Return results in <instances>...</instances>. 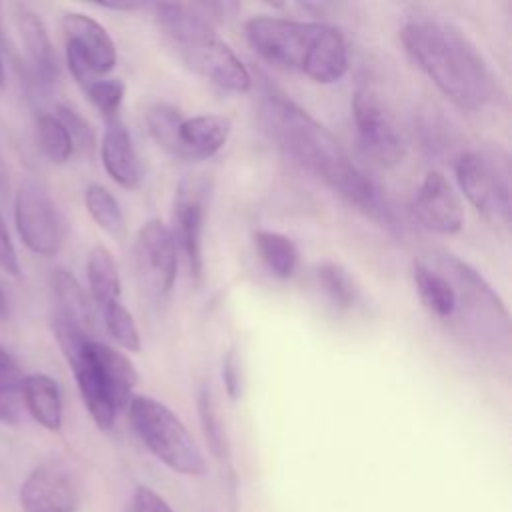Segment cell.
Returning a JSON list of instances; mask_svg holds the SVG:
<instances>
[{
    "instance_id": "20",
    "label": "cell",
    "mask_w": 512,
    "mask_h": 512,
    "mask_svg": "<svg viewBox=\"0 0 512 512\" xmlns=\"http://www.w3.org/2000/svg\"><path fill=\"white\" fill-rule=\"evenodd\" d=\"M86 278H88L90 294L100 310L106 308L108 304L120 302V288H122L120 274H118L116 260L106 246L98 244L88 252Z\"/></svg>"
},
{
    "instance_id": "18",
    "label": "cell",
    "mask_w": 512,
    "mask_h": 512,
    "mask_svg": "<svg viewBox=\"0 0 512 512\" xmlns=\"http://www.w3.org/2000/svg\"><path fill=\"white\" fill-rule=\"evenodd\" d=\"M90 354L112 402L118 410H124L130 404L138 384V372L134 364L122 352L94 338L90 340Z\"/></svg>"
},
{
    "instance_id": "4",
    "label": "cell",
    "mask_w": 512,
    "mask_h": 512,
    "mask_svg": "<svg viewBox=\"0 0 512 512\" xmlns=\"http://www.w3.org/2000/svg\"><path fill=\"white\" fill-rule=\"evenodd\" d=\"M152 8L160 34L188 68L224 90H250L252 76L248 68L194 4L158 2Z\"/></svg>"
},
{
    "instance_id": "35",
    "label": "cell",
    "mask_w": 512,
    "mask_h": 512,
    "mask_svg": "<svg viewBox=\"0 0 512 512\" xmlns=\"http://www.w3.org/2000/svg\"><path fill=\"white\" fill-rule=\"evenodd\" d=\"M6 82V72H4V62H2V54H0V88L4 86Z\"/></svg>"
},
{
    "instance_id": "29",
    "label": "cell",
    "mask_w": 512,
    "mask_h": 512,
    "mask_svg": "<svg viewBox=\"0 0 512 512\" xmlns=\"http://www.w3.org/2000/svg\"><path fill=\"white\" fill-rule=\"evenodd\" d=\"M86 98L90 104L108 120L118 118V110L124 98V84L118 78H96L86 88Z\"/></svg>"
},
{
    "instance_id": "6",
    "label": "cell",
    "mask_w": 512,
    "mask_h": 512,
    "mask_svg": "<svg viewBox=\"0 0 512 512\" xmlns=\"http://www.w3.org/2000/svg\"><path fill=\"white\" fill-rule=\"evenodd\" d=\"M456 180L468 202L486 218L510 220V156L500 146L466 150L454 164Z\"/></svg>"
},
{
    "instance_id": "34",
    "label": "cell",
    "mask_w": 512,
    "mask_h": 512,
    "mask_svg": "<svg viewBox=\"0 0 512 512\" xmlns=\"http://www.w3.org/2000/svg\"><path fill=\"white\" fill-rule=\"evenodd\" d=\"M8 316V298L0 286V320H4Z\"/></svg>"
},
{
    "instance_id": "14",
    "label": "cell",
    "mask_w": 512,
    "mask_h": 512,
    "mask_svg": "<svg viewBox=\"0 0 512 512\" xmlns=\"http://www.w3.org/2000/svg\"><path fill=\"white\" fill-rule=\"evenodd\" d=\"M230 128V120L220 114L182 116L176 128L172 156L184 160H206L224 148Z\"/></svg>"
},
{
    "instance_id": "16",
    "label": "cell",
    "mask_w": 512,
    "mask_h": 512,
    "mask_svg": "<svg viewBox=\"0 0 512 512\" xmlns=\"http://www.w3.org/2000/svg\"><path fill=\"white\" fill-rule=\"evenodd\" d=\"M14 26L32 72L44 84L58 78V58L44 22L26 6H14Z\"/></svg>"
},
{
    "instance_id": "3",
    "label": "cell",
    "mask_w": 512,
    "mask_h": 512,
    "mask_svg": "<svg viewBox=\"0 0 512 512\" xmlns=\"http://www.w3.org/2000/svg\"><path fill=\"white\" fill-rule=\"evenodd\" d=\"M244 30L250 48L274 68L304 74L318 84H334L348 70L346 42L328 24L260 14Z\"/></svg>"
},
{
    "instance_id": "25",
    "label": "cell",
    "mask_w": 512,
    "mask_h": 512,
    "mask_svg": "<svg viewBox=\"0 0 512 512\" xmlns=\"http://www.w3.org/2000/svg\"><path fill=\"white\" fill-rule=\"evenodd\" d=\"M22 370L16 360L0 346V422L16 424L20 418Z\"/></svg>"
},
{
    "instance_id": "13",
    "label": "cell",
    "mask_w": 512,
    "mask_h": 512,
    "mask_svg": "<svg viewBox=\"0 0 512 512\" xmlns=\"http://www.w3.org/2000/svg\"><path fill=\"white\" fill-rule=\"evenodd\" d=\"M62 30L66 56L80 60L94 78L108 74L116 66V44L98 20L82 12H66Z\"/></svg>"
},
{
    "instance_id": "26",
    "label": "cell",
    "mask_w": 512,
    "mask_h": 512,
    "mask_svg": "<svg viewBox=\"0 0 512 512\" xmlns=\"http://www.w3.org/2000/svg\"><path fill=\"white\" fill-rule=\"evenodd\" d=\"M84 204L92 220L108 234H120L124 228L122 208L116 196L102 184H90L84 190Z\"/></svg>"
},
{
    "instance_id": "19",
    "label": "cell",
    "mask_w": 512,
    "mask_h": 512,
    "mask_svg": "<svg viewBox=\"0 0 512 512\" xmlns=\"http://www.w3.org/2000/svg\"><path fill=\"white\" fill-rule=\"evenodd\" d=\"M20 400L28 414L46 430L62 428V394L58 382L42 372H32L22 378Z\"/></svg>"
},
{
    "instance_id": "32",
    "label": "cell",
    "mask_w": 512,
    "mask_h": 512,
    "mask_svg": "<svg viewBox=\"0 0 512 512\" xmlns=\"http://www.w3.org/2000/svg\"><path fill=\"white\" fill-rule=\"evenodd\" d=\"M0 270L6 272L8 276H18L20 274V262L18 254L14 248V242L10 238L8 226L0 214Z\"/></svg>"
},
{
    "instance_id": "23",
    "label": "cell",
    "mask_w": 512,
    "mask_h": 512,
    "mask_svg": "<svg viewBox=\"0 0 512 512\" xmlns=\"http://www.w3.org/2000/svg\"><path fill=\"white\" fill-rule=\"evenodd\" d=\"M196 406H198V416H200V426L206 438V444L214 458L222 462L224 466L230 468V444L228 436L224 430V424L220 420L212 390L208 384H200L198 396H196Z\"/></svg>"
},
{
    "instance_id": "24",
    "label": "cell",
    "mask_w": 512,
    "mask_h": 512,
    "mask_svg": "<svg viewBox=\"0 0 512 512\" xmlns=\"http://www.w3.org/2000/svg\"><path fill=\"white\" fill-rule=\"evenodd\" d=\"M36 144L52 164H64L74 154L72 136L56 114H40L36 118Z\"/></svg>"
},
{
    "instance_id": "27",
    "label": "cell",
    "mask_w": 512,
    "mask_h": 512,
    "mask_svg": "<svg viewBox=\"0 0 512 512\" xmlns=\"http://www.w3.org/2000/svg\"><path fill=\"white\" fill-rule=\"evenodd\" d=\"M316 280L334 306L350 308L356 302V284L340 264L330 260L320 262L316 266Z\"/></svg>"
},
{
    "instance_id": "8",
    "label": "cell",
    "mask_w": 512,
    "mask_h": 512,
    "mask_svg": "<svg viewBox=\"0 0 512 512\" xmlns=\"http://www.w3.org/2000/svg\"><path fill=\"white\" fill-rule=\"evenodd\" d=\"M352 120L360 148L380 166H394L404 158L402 132L380 96L372 88H358L352 96Z\"/></svg>"
},
{
    "instance_id": "17",
    "label": "cell",
    "mask_w": 512,
    "mask_h": 512,
    "mask_svg": "<svg viewBox=\"0 0 512 512\" xmlns=\"http://www.w3.org/2000/svg\"><path fill=\"white\" fill-rule=\"evenodd\" d=\"M102 166L108 176L122 188H138L142 180V166L136 154L132 136L120 118L108 120L100 144Z\"/></svg>"
},
{
    "instance_id": "7",
    "label": "cell",
    "mask_w": 512,
    "mask_h": 512,
    "mask_svg": "<svg viewBox=\"0 0 512 512\" xmlns=\"http://www.w3.org/2000/svg\"><path fill=\"white\" fill-rule=\"evenodd\" d=\"M14 224L24 246L38 256H54L64 242V220L50 194L34 180L18 186Z\"/></svg>"
},
{
    "instance_id": "5",
    "label": "cell",
    "mask_w": 512,
    "mask_h": 512,
    "mask_svg": "<svg viewBox=\"0 0 512 512\" xmlns=\"http://www.w3.org/2000/svg\"><path fill=\"white\" fill-rule=\"evenodd\" d=\"M126 408L134 432L162 464L184 476L206 474L202 450L166 404L150 396H132Z\"/></svg>"
},
{
    "instance_id": "33",
    "label": "cell",
    "mask_w": 512,
    "mask_h": 512,
    "mask_svg": "<svg viewBox=\"0 0 512 512\" xmlns=\"http://www.w3.org/2000/svg\"><path fill=\"white\" fill-rule=\"evenodd\" d=\"M132 512H174V510L152 488L138 486L132 494Z\"/></svg>"
},
{
    "instance_id": "22",
    "label": "cell",
    "mask_w": 512,
    "mask_h": 512,
    "mask_svg": "<svg viewBox=\"0 0 512 512\" xmlns=\"http://www.w3.org/2000/svg\"><path fill=\"white\" fill-rule=\"evenodd\" d=\"M254 246L264 266L276 278H290L296 272L300 254L296 244L288 236L274 230H256Z\"/></svg>"
},
{
    "instance_id": "10",
    "label": "cell",
    "mask_w": 512,
    "mask_h": 512,
    "mask_svg": "<svg viewBox=\"0 0 512 512\" xmlns=\"http://www.w3.org/2000/svg\"><path fill=\"white\" fill-rule=\"evenodd\" d=\"M134 256L138 276L146 290L160 298L170 294L176 280L178 254L172 232L162 220L152 218L140 226Z\"/></svg>"
},
{
    "instance_id": "9",
    "label": "cell",
    "mask_w": 512,
    "mask_h": 512,
    "mask_svg": "<svg viewBox=\"0 0 512 512\" xmlns=\"http://www.w3.org/2000/svg\"><path fill=\"white\" fill-rule=\"evenodd\" d=\"M210 182L202 176H186L180 180L174 194L172 210V238L180 246L190 276L202 278L204 256H202V234L208 212Z\"/></svg>"
},
{
    "instance_id": "28",
    "label": "cell",
    "mask_w": 512,
    "mask_h": 512,
    "mask_svg": "<svg viewBox=\"0 0 512 512\" xmlns=\"http://www.w3.org/2000/svg\"><path fill=\"white\" fill-rule=\"evenodd\" d=\"M100 312H102V320H104V326H106V332L110 334V338L124 350L138 352L142 346L140 332H138V326H136L132 314L122 306V302L108 304Z\"/></svg>"
},
{
    "instance_id": "12",
    "label": "cell",
    "mask_w": 512,
    "mask_h": 512,
    "mask_svg": "<svg viewBox=\"0 0 512 512\" xmlns=\"http://www.w3.org/2000/svg\"><path fill=\"white\" fill-rule=\"evenodd\" d=\"M416 222L438 234H456L464 224V208L452 184L440 170H430L412 200Z\"/></svg>"
},
{
    "instance_id": "31",
    "label": "cell",
    "mask_w": 512,
    "mask_h": 512,
    "mask_svg": "<svg viewBox=\"0 0 512 512\" xmlns=\"http://www.w3.org/2000/svg\"><path fill=\"white\" fill-rule=\"evenodd\" d=\"M56 116H58V118L62 120V124L68 128L74 146H76V142L82 144V146H90V142H92V130H90V126L84 122L82 116H78V114H76L72 108H68V106H58V108H56Z\"/></svg>"
},
{
    "instance_id": "11",
    "label": "cell",
    "mask_w": 512,
    "mask_h": 512,
    "mask_svg": "<svg viewBox=\"0 0 512 512\" xmlns=\"http://www.w3.org/2000/svg\"><path fill=\"white\" fill-rule=\"evenodd\" d=\"M18 500L24 512H76L80 508V486L64 464L48 462L26 476Z\"/></svg>"
},
{
    "instance_id": "15",
    "label": "cell",
    "mask_w": 512,
    "mask_h": 512,
    "mask_svg": "<svg viewBox=\"0 0 512 512\" xmlns=\"http://www.w3.org/2000/svg\"><path fill=\"white\" fill-rule=\"evenodd\" d=\"M412 278L424 308L438 320H454L456 288L438 254L416 258L412 262Z\"/></svg>"
},
{
    "instance_id": "30",
    "label": "cell",
    "mask_w": 512,
    "mask_h": 512,
    "mask_svg": "<svg viewBox=\"0 0 512 512\" xmlns=\"http://www.w3.org/2000/svg\"><path fill=\"white\" fill-rule=\"evenodd\" d=\"M222 380L226 394L232 400H238L242 396V368H240V358L234 346H230L222 358Z\"/></svg>"
},
{
    "instance_id": "1",
    "label": "cell",
    "mask_w": 512,
    "mask_h": 512,
    "mask_svg": "<svg viewBox=\"0 0 512 512\" xmlns=\"http://www.w3.org/2000/svg\"><path fill=\"white\" fill-rule=\"evenodd\" d=\"M260 120L268 136L292 162L320 178L364 214L392 224V210L378 186L348 158L340 142L304 108L268 84L260 98Z\"/></svg>"
},
{
    "instance_id": "2",
    "label": "cell",
    "mask_w": 512,
    "mask_h": 512,
    "mask_svg": "<svg viewBox=\"0 0 512 512\" xmlns=\"http://www.w3.org/2000/svg\"><path fill=\"white\" fill-rule=\"evenodd\" d=\"M408 58L456 106L482 110L498 94V84L476 44L454 22L414 10L400 24Z\"/></svg>"
},
{
    "instance_id": "21",
    "label": "cell",
    "mask_w": 512,
    "mask_h": 512,
    "mask_svg": "<svg viewBox=\"0 0 512 512\" xmlns=\"http://www.w3.org/2000/svg\"><path fill=\"white\" fill-rule=\"evenodd\" d=\"M52 292L56 300V318H62L84 332L90 334L92 328V312L86 300L84 290L76 282V278L68 270H54L52 274Z\"/></svg>"
}]
</instances>
